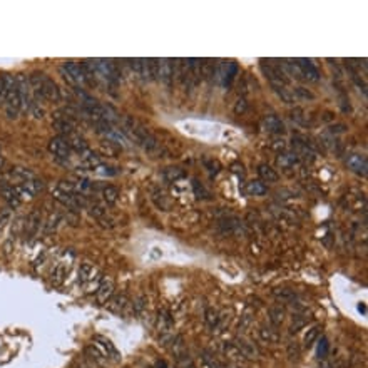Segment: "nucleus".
<instances>
[{
	"mask_svg": "<svg viewBox=\"0 0 368 368\" xmlns=\"http://www.w3.org/2000/svg\"><path fill=\"white\" fill-rule=\"evenodd\" d=\"M246 192L249 196H265L268 192V187L266 184L261 181V179H255V181H249L246 186Z\"/></svg>",
	"mask_w": 368,
	"mask_h": 368,
	"instance_id": "bb28decb",
	"label": "nucleus"
},
{
	"mask_svg": "<svg viewBox=\"0 0 368 368\" xmlns=\"http://www.w3.org/2000/svg\"><path fill=\"white\" fill-rule=\"evenodd\" d=\"M248 111V102L244 99H239L238 102H236V106H234V112L236 114H244Z\"/></svg>",
	"mask_w": 368,
	"mask_h": 368,
	"instance_id": "c03bdc74",
	"label": "nucleus"
},
{
	"mask_svg": "<svg viewBox=\"0 0 368 368\" xmlns=\"http://www.w3.org/2000/svg\"><path fill=\"white\" fill-rule=\"evenodd\" d=\"M65 275H67V270H65V266L64 265H59L54 270V273H52V284H54V286H60V284L64 283V279H65Z\"/></svg>",
	"mask_w": 368,
	"mask_h": 368,
	"instance_id": "f704fd0d",
	"label": "nucleus"
},
{
	"mask_svg": "<svg viewBox=\"0 0 368 368\" xmlns=\"http://www.w3.org/2000/svg\"><path fill=\"white\" fill-rule=\"evenodd\" d=\"M293 149H295L293 152L300 157V161L305 159V161H310V163H312V161L315 159V151H313V147L308 144V141H301L300 138L293 139Z\"/></svg>",
	"mask_w": 368,
	"mask_h": 368,
	"instance_id": "f8f14e48",
	"label": "nucleus"
},
{
	"mask_svg": "<svg viewBox=\"0 0 368 368\" xmlns=\"http://www.w3.org/2000/svg\"><path fill=\"white\" fill-rule=\"evenodd\" d=\"M8 176H10L12 181L20 183V184H24V183H27V181H30V179L36 178L32 171L27 169V168H12V171L8 173Z\"/></svg>",
	"mask_w": 368,
	"mask_h": 368,
	"instance_id": "393cba45",
	"label": "nucleus"
},
{
	"mask_svg": "<svg viewBox=\"0 0 368 368\" xmlns=\"http://www.w3.org/2000/svg\"><path fill=\"white\" fill-rule=\"evenodd\" d=\"M273 89H275L276 94H278L279 97H281V99L284 100V102H286V104H293V100H295V97H293V92H291L290 89H288L286 86L273 87Z\"/></svg>",
	"mask_w": 368,
	"mask_h": 368,
	"instance_id": "4c0bfd02",
	"label": "nucleus"
},
{
	"mask_svg": "<svg viewBox=\"0 0 368 368\" xmlns=\"http://www.w3.org/2000/svg\"><path fill=\"white\" fill-rule=\"evenodd\" d=\"M128 306H129V298L126 296L124 293H121V295H112L111 300L106 303V308L109 312H112L116 315H121Z\"/></svg>",
	"mask_w": 368,
	"mask_h": 368,
	"instance_id": "dca6fc26",
	"label": "nucleus"
},
{
	"mask_svg": "<svg viewBox=\"0 0 368 368\" xmlns=\"http://www.w3.org/2000/svg\"><path fill=\"white\" fill-rule=\"evenodd\" d=\"M291 119H293V121H296V122H300V124H305V119H303V111H301V109H296V111L293 112Z\"/></svg>",
	"mask_w": 368,
	"mask_h": 368,
	"instance_id": "49530a36",
	"label": "nucleus"
},
{
	"mask_svg": "<svg viewBox=\"0 0 368 368\" xmlns=\"http://www.w3.org/2000/svg\"><path fill=\"white\" fill-rule=\"evenodd\" d=\"M86 352H87V355H89V357L92 358V360H94V362L97 363V365H100V367H106L107 363H111V362H109L107 358L102 355V352H100V350H99L97 347H95L94 343H92L91 347H87Z\"/></svg>",
	"mask_w": 368,
	"mask_h": 368,
	"instance_id": "c756f323",
	"label": "nucleus"
},
{
	"mask_svg": "<svg viewBox=\"0 0 368 368\" xmlns=\"http://www.w3.org/2000/svg\"><path fill=\"white\" fill-rule=\"evenodd\" d=\"M275 298L279 301H293L296 298V295L293 293L291 290H286V288H283V290H275Z\"/></svg>",
	"mask_w": 368,
	"mask_h": 368,
	"instance_id": "58836bf2",
	"label": "nucleus"
},
{
	"mask_svg": "<svg viewBox=\"0 0 368 368\" xmlns=\"http://www.w3.org/2000/svg\"><path fill=\"white\" fill-rule=\"evenodd\" d=\"M100 194H102L104 203L107 204H116L119 201V189L116 186H104Z\"/></svg>",
	"mask_w": 368,
	"mask_h": 368,
	"instance_id": "c85d7f7f",
	"label": "nucleus"
},
{
	"mask_svg": "<svg viewBox=\"0 0 368 368\" xmlns=\"http://www.w3.org/2000/svg\"><path fill=\"white\" fill-rule=\"evenodd\" d=\"M258 174H260L263 183H276L279 179V174L276 173V169H273L268 164H260V166H258Z\"/></svg>",
	"mask_w": 368,
	"mask_h": 368,
	"instance_id": "a878e982",
	"label": "nucleus"
},
{
	"mask_svg": "<svg viewBox=\"0 0 368 368\" xmlns=\"http://www.w3.org/2000/svg\"><path fill=\"white\" fill-rule=\"evenodd\" d=\"M52 128L59 133V136H64V138L76 133V124H74V121H71L69 117H57V119L52 122Z\"/></svg>",
	"mask_w": 368,
	"mask_h": 368,
	"instance_id": "f3484780",
	"label": "nucleus"
},
{
	"mask_svg": "<svg viewBox=\"0 0 368 368\" xmlns=\"http://www.w3.org/2000/svg\"><path fill=\"white\" fill-rule=\"evenodd\" d=\"M296 64H298V69H300L301 76H303L305 79H308V81H312V82L320 81V71L315 67L312 60L300 59V60H296Z\"/></svg>",
	"mask_w": 368,
	"mask_h": 368,
	"instance_id": "ddd939ff",
	"label": "nucleus"
},
{
	"mask_svg": "<svg viewBox=\"0 0 368 368\" xmlns=\"http://www.w3.org/2000/svg\"><path fill=\"white\" fill-rule=\"evenodd\" d=\"M94 345L100 350V352H102V355H104V357H106L111 363L121 362V353H119V350L114 347L112 341H111V340H107L106 336L95 335V336H94Z\"/></svg>",
	"mask_w": 368,
	"mask_h": 368,
	"instance_id": "39448f33",
	"label": "nucleus"
},
{
	"mask_svg": "<svg viewBox=\"0 0 368 368\" xmlns=\"http://www.w3.org/2000/svg\"><path fill=\"white\" fill-rule=\"evenodd\" d=\"M163 178L168 183H176L181 178H184V171L179 169V168H166L164 173H163Z\"/></svg>",
	"mask_w": 368,
	"mask_h": 368,
	"instance_id": "473e14b6",
	"label": "nucleus"
},
{
	"mask_svg": "<svg viewBox=\"0 0 368 368\" xmlns=\"http://www.w3.org/2000/svg\"><path fill=\"white\" fill-rule=\"evenodd\" d=\"M194 189H196V194H198V198H208V192L204 191L203 186L199 187V183L198 181H194Z\"/></svg>",
	"mask_w": 368,
	"mask_h": 368,
	"instance_id": "de8ad7c7",
	"label": "nucleus"
},
{
	"mask_svg": "<svg viewBox=\"0 0 368 368\" xmlns=\"http://www.w3.org/2000/svg\"><path fill=\"white\" fill-rule=\"evenodd\" d=\"M114 288H116L114 279L109 278V276H102L97 290H95V301H97L99 305H106L114 295Z\"/></svg>",
	"mask_w": 368,
	"mask_h": 368,
	"instance_id": "6e6552de",
	"label": "nucleus"
},
{
	"mask_svg": "<svg viewBox=\"0 0 368 368\" xmlns=\"http://www.w3.org/2000/svg\"><path fill=\"white\" fill-rule=\"evenodd\" d=\"M233 343L238 347V350L241 353H243V357L246 358V360H253V358H258L260 357V350L255 343H251V341L244 340V338H236Z\"/></svg>",
	"mask_w": 368,
	"mask_h": 368,
	"instance_id": "4468645a",
	"label": "nucleus"
},
{
	"mask_svg": "<svg viewBox=\"0 0 368 368\" xmlns=\"http://www.w3.org/2000/svg\"><path fill=\"white\" fill-rule=\"evenodd\" d=\"M3 164H5V159H3V157H2V156H0V169H2V168H3Z\"/></svg>",
	"mask_w": 368,
	"mask_h": 368,
	"instance_id": "603ef678",
	"label": "nucleus"
},
{
	"mask_svg": "<svg viewBox=\"0 0 368 368\" xmlns=\"http://www.w3.org/2000/svg\"><path fill=\"white\" fill-rule=\"evenodd\" d=\"M128 64H129V67H131V71H133L134 76H138V77L142 76V60L141 59H129Z\"/></svg>",
	"mask_w": 368,
	"mask_h": 368,
	"instance_id": "ea45409f",
	"label": "nucleus"
},
{
	"mask_svg": "<svg viewBox=\"0 0 368 368\" xmlns=\"http://www.w3.org/2000/svg\"><path fill=\"white\" fill-rule=\"evenodd\" d=\"M15 87H17V92H19L20 100H22V109H24V111H29L30 106L34 104V99H32V89H30V81L27 79V76H24V74H17Z\"/></svg>",
	"mask_w": 368,
	"mask_h": 368,
	"instance_id": "20e7f679",
	"label": "nucleus"
},
{
	"mask_svg": "<svg viewBox=\"0 0 368 368\" xmlns=\"http://www.w3.org/2000/svg\"><path fill=\"white\" fill-rule=\"evenodd\" d=\"M263 128L268 131L270 134H283L284 133V122L275 114H268L263 117Z\"/></svg>",
	"mask_w": 368,
	"mask_h": 368,
	"instance_id": "2eb2a0df",
	"label": "nucleus"
},
{
	"mask_svg": "<svg viewBox=\"0 0 368 368\" xmlns=\"http://www.w3.org/2000/svg\"><path fill=\"white\" fill-rule=\"evenodd\" d=\"M154 368H171V367H169L168 363H166L164 360H159V362H156Z\"/></svg>",
	"mask_w": 368,
	"mask_h": 368,
	"instance_id": "3c124183",
	"label": "nucleus"
},
{
	"mask_svg": "<svg viewBox=\"0 0 368 368\" xmlns=\"http://www.w3.org/2000/svg\"><path fill=\"white\" fill-rule=\"evenodd\" d=\"M258 336H260V340L263 343H270V345H276L279 340H281V336H279V331L276 330V326H260V330H258Z\"/></svg>",
	"mask_w": 368,
	"mask_h": 368,
	"instance_id": "a211bd4d",
	"label": "nucleus"
},
{
	"mask_svg": "<svg viewBox=\"0 0 368 368\" xmlns=\"http://www.w3.org/2000/svg\"><path fill=\"white\" fill-rule=\"evenodd\" d=\"M95 174H100V176H114L116 174V171L112 168H109V166H104V164H99L97 168L94 169Z\"/></svg>",
	"mask_w": 368,
	"mask_h": 368,
	"instance_id": "79ce46f5",
	"label": "nucleus"
},
{
	"mask_svg": "<svg viewBox=\"0 0 368 368\" xmlns=\"http://www.w3.org/2000/svg\"><path fill=\"white\" fill-rule=\"evenodd\" d=\"M328 353V340L322 338V341L318 343V357L320 358H325Z\"/></svg>",
	"mask_w": 368,
	"mask_h": 368,
	"instance_id": "37998d69",
	"label": "nucleus"
},
{
	"mask_svg": "<svg viewBox=\"0 0 368 368\" xmlns=\"http://www.w3.org/2000/svg\"><path fill=\"white\" fill-rule=\"evenodd\" d=\"M67 142H69V146H71V149L74 152H77L79 156L81 154H84V152L89 149V146H87V142H86V139L82 138V136H79L77 133H74V134H71V136H67Z\"/></svg>",
	"mask_w": 368,
	"mask_h": 368,
	"instance_id": "4be33fe9",
	"label": "nucleus"
},
{
	"mask_svg": "<svg viewBox=\"0 0 368 368\" xmlns=\"http://www.w3.org/2000/svg\"><path fill=\"white\" fill-rule=\"evenodd\" d=\"M220 228L226 234H238L243 231V223L238 218H225L220 221Z\"/></svg>",
	"mask_w": 368,
	"mask_h": 368,
	"instance_id": "6ab92c4d",
	"label": "nucleus"
},
{
	"mask_svg": "<svg viewBox=\"0 0 368 368\" xmlns=\"http://www.w3.org/2000/svg\"><path fill=\"white\" fill-rule=\"evenodd\" d=\"M49 151L54 154L57 159H62V161H69V157L72 154V149L69 146L67 139L64 136H55L49 141Z\"/></svg>",
	"mask_w": 368,
	"mask_h": 368,
	"instance_id": "423d86ee",
	"label": "nucleus"
},
{
	"mask_svg": "<svg viewBox=\"0 0 368 368\" xmlns=\"http://www.w3.org/2000/svg\"><path fill=\"white\" fill-rule=\"evenodd\" d=\"M87 208H89V214L92 218H95V220H100V218H104L107 214V211H106V208H104L102 204H99V203H89L87 204Z\"/></svg>",
	"mask_w": 368,
	"mask_h": 368,
	"instance_id": "72a5a7b5",
	"label": "nucleus"
},
{
	"mask_svg": "<svg viewBox=\"0 0 368 368\" xmlns=\"http://www.w3.org/2000/svg\"><path fill=\"white\" fill-rule=\"evenodd\" d=\"M41 82H42V91H44V95H46V100H52V102H57V100H60V89H59V86H57L49 76H46V74H41Z\"/></svg>",
	"mask_w": 368,
	"mask_h": 368,
	"instance_id": "9d476101",
	"label": "nucleus"
},
{
	"mask_svg": "<svg viewBox=\"0 0 368 368\" xmlns=\"http://www.w3.org/2000/svg\"><path fill=\"white\" fill-rule=\"evenodd\" d=\"M204 320L211 328L218 326V323H220V312H218L216 308H208L204 313Z\"/></svg>",
	"mask_w": 368,
	"mask_h": 368,
	"instance_id": "e433bc0d",
	"label": "nucleus"
},
{
	"mask_svg": "<svg viewBox=\"0 0 368 368\" xmlns=\"http://www.w3.org/2000/svg\"><path fill=\"white\" fill-rule=\"evenodd\" d=\"M29 112L32 114V116L36 117V119H42L44 114H46V111H44V107H41V104H37L36 100H34V104L30 106Z\"/></svg>",
	"mask_w": 368,
	"mask_h": 368,
	"instance_id": "a19ab883",
	"label": "nucleus"
},
{
	"mask_svg": "<svg viewBox=\"0 0 368 368\" xmlns=\"http://www.w3.org/2000/svg\"><path fill=\"white\" fill-rule=\"evenodd\" d=\"M347 131V126L345 124H336V126H333V128L330 129V133L331 134H340V133H345Z\"/></svg>",
	"mask_w": 368,
	"mask_h": 368,
	"instance_id": "8fccbe9b",
	"label": "nucleus"
},
{
	"mask_svg": "<svg viewBox=\"0 0 368 368\" xmlns=\"http://www.w3.org/2000/svg\"><path fill=\"white\" fill-rule=\"evenodd\" d=\"M60 74H62L64 81L67 82L72 89H76V87L81 89V86L87 84V76H86V71H84V65L74 62V60H67V62L60 67Z\"/></svg>",
	"mask_w": 368,
	"mask_h": 368,
	"instance_id": "f257e3e1",
	"label": "nucleus"
},
{
	"mask_svg": "<svg viewBox=\"0 0 368 368\" xmlns=\"http://www.w3.org/2000/svg\"><path fill=\"white\" fill-rule=\"evenodd\" d=\"M0 191H2L3 198H5L8 206H12V208H17V206L22 203L19 194H17V191H15V186H10V184L2 183V184H0Z\"/></svg>",
	"mask_w": 368,
	"mask_h": 368,
	"instance_id": "aec40b11",
	"label": "nucleus"
},
{
	"mask_svg": "<svg viewBox=\"0 0 368 368\" xmlns=\"http://www.w3.org/2000/svg\"><path fill=\"white\" fill-rule=\"evenodd\" d=\"M293 97L298 99V100H313L315 94L310 89H306V87H295V91H293Z\"/></svg>",
	"mask_w": 368,
	"mask_h": 368,
	"instance_id": "c9c22d12",
	"label": "nucleus"
},
{
	"mask_svg": "<svg viewBox=\"0 0 368 368\" xmlns=\"http://www.w3.org/2000/svg\"><path fill=\"white\" fill-rule=\"evenodd\" d=\"M168 345H169L171 353H173V357H174L176 368H198L194 365V362H192V358L189 357V353L186 352V347H184L181 336H174Z\"/></svg>",
	"mask_w": 368,
	"mask_h": 368,
	"instance_id": "f03ea898",
	"label": "nucleus"
},
{
	"mask_svg": "<svg viewBox=\"0 0 368 368\" xmlns=\"http://www.w3.org/2000/svg\"><path fill=\"white\" fill-rule=\"evenodd\" d=\"M100 278H102V275H99V270L91 263H82L81 268H79V281H81V284H89L94 279Z\"/></svg>",
	"mask_w": 368,
	"mask_h": 368,
	"instance_id": "9b49d317",
	"label": "nucleus"
},
{
	"mask_svg": "<svg viewBox=\"0 0 368 368\" xmlns=\"http://www.w3.org/2000/svg\"><path fill=\"white\" fill-rule=\"evenodd\" d=\"M320 333H322V326H320V325H315V326L310 328V330L305 333V338H303L305 347H312L315 341L318 340Z\"/></svg>",
	"mask_w": 368,
	"mask_h": 368,
	"instance_id": "2f4dec72",
	"label": "nucleus"
},
{
	"mask_svg": "<svg viewBox=\"0 0 368 368\" xmlns=\"http://www.w3.org/2000/svg\"><path fill=\"white\" fill-rule=\"evenodd\" d=\"M156 79L164 86H171L174 81V65L171 59H157V74Z\"/></svg>",
	"mask_w": 368,
	"mask_h": 368,
	"instance_id": "0eeeda50",
	"label": "nucleus"
},
{
	"mask_svg": "<svg viewBox=\"0 0 368 368\" xmlns=\"http://www.w3.org/2000/svg\"><path fill=\"white\" fill-rule=\"evenodd\" d=\"M276 164L281 169H291L296 164H300V157L295 152H281V154L276 157Z\"/></svg>",
	"mask_w": 368,
	"mask_h": 368,
	"instance_id": "5701e85b",
	"label": "nucleus"
},
{
	"mask_svg": "<svg viewBox=\"0 0 368 368\" xmlns=\"http://www.w3.org/2000/svg\"><path fill=\"white\" fill-rule=\"evenodd\" d=\"M288 353H290L291 358H298L300 357V348H298L296 345H290V347H288Z\"/></svg>",
	"mask_w": 368,
	"mask_h": 368,
	"instance_id": "09e8293b",
	"label": "nucleus"
},
{
	"mask_svg": "<svg viewBox=\"0 0 368 368\" xmlns=\"http://www.w3.org/2000/svg\"><path fill=\"white\" fill-rule=\"evenodd\" d=\"M236 74H238V64L236 62H221V64L216 65L214 79H216L223 87H230L231 82L234 81Z\"/></svg>",
	"mask_w": 368,
	"mask_h": 368,
	"instance_id": "7ed1b4c3",
	"label": "nucleus"
},
{
	"mask_svg": "<svg viewBox=\"0 0 368 368\" xmlns=\"http://www.w3.org/2000/svg\"><path fill=\"white\" fill-rule=\"evenodd\" d=\"M199 360H201V367H203V368H226L216 357H214L213 353H209V352L201 353Z\"/></svg>",
	"mask_w": 368,
	"mask_h": 368,
	"instance_id": "cd10ccee",
	"label": "nucleus"
},
{
	"mask_svg": "<svg viewBox=\"0 0 368 368\" xmlns=\"http://www.w3.org/2000/svg\"><path fill=\"white\" fill-rule=\"evenodd\" d=\"M270 322L273 326H279L283 325L284 322V317H286V313H284V310L281 308V306H275V308H270Z\"/></svg>",
	"mask_w": 368,
	"mask_h": 368,
	"instance_id": "7c9ffc66",
	"label": "nucleus"
},
{
	"mask_svg": "<svg viewBox=\"0 0 368 368\" xmlns=\"http://www.w3.org/2000/svg\"><path fill=\"white\" fill-rule=\"evenodd\" d=\"M15 86V77L10 76V74H3L0 76V102H5L8 92H10L12 87Z\"/></svg>",
	"mask_w": 368,
	"mask_h": 368,
	"instance_id": "b1692460",
	"label": "nucleus"
},
{
	"mask_svg": "<svg viewBox=\"0 0 368 368\" xmlns=\"http://www.w3.org/2000/svg\"><path fill=\"white\" fill-rule=\"evenodd\" d=\"M347 166H348L350 171H353V173L358 174V176H367V173H368L367 157L362 156V154H357V152H353V154H348V157H347Z\"/></svg>",
	"mask_w": 368,
	"mask_h": 368,
	"instance_id": "1a4fd4ad",
	"label": "nucleus"
},
{
	"mask_svg": "<svg viewBox=\"0 0 368 368\" xmlns=\"http://www.w3.org/2000/svg\"><path fill=\"white\" fill-rule=\"evenodd\" d=\"M99 223H100V226H102V228H112L114 226V220L111 216H107V214L104 218H100Z\"/></svg>",
	"mask_w": 368,
	"mask_h": 368,
	"instance_id": "a18cd8bd",
	"label": "nucleus"
},
{
	"mask_svg": "<svg viewBox=\"0 0 368 368\" xmlns=\"http://www.w3.org/2000/svg\"><path fill=\"white\" fill-rule=\"evenodd\" d=\"M223 352H225V357L231 363H236V365H239V363L246 362V358L243 357V353L239 352L238 347H236L234 343H225V345H223Z\"/></svg>",
	"mask_w": 368,
	"mask_h": 368,
	"instance_id": "412c9836",
	"label": "nucleus"
}]
</instances>
